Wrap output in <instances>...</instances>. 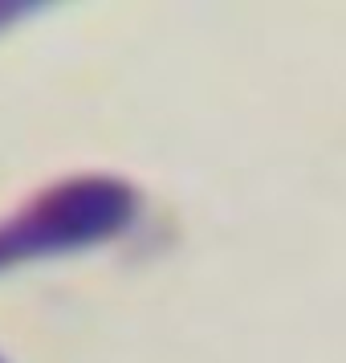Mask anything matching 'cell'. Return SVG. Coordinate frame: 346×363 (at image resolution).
Here are the masks:
<instances>
[{
  "label": "cell",
  "mask_w": 346,
  "mask_h": 363,
  "mask_svg": "<svg viewBox=\"0 0 346 363\" xmlns=\"http://www.w3.org/2000/svg\"><path fill=\"white\" fill-rule=\"evenodd\" d=\"M139 204V188L110 172H82L50 184L0 220V274L106 245L134 225Z\"/></svg>",
  "instance_id": "6da1fadb"
},
{
  "label": "cell",
  "mask_w": 346,
  "mask_h": 363,
  "mask_svg": "<svg viewBox=\"0 0 346 363\" xmlns=\"http://www.w3.org/2000/svg\"><path fill=\"white\" fill-rule=\"evenodd\" d=\"M50 4H17V0H8V4H0V33L4 29H13V25H21V21L37 17V13H45Z\"/></svg>",
  "instance_id": "7a4b0ae2"
},
{
  "label": "cell",
  "mask_w": 346,
  "mask_h": 363,
  "mask_svg": "<svg viewBox=\"0 0 346 363\" xmlns=\"http://www.w3.org/2000/svg\"><path fill=\"white\" fill-rule=\"evenodd\" d=\"M0 363H4V359H0Z\"/></svg>",
  "instance_id": "3957f363"
}]
</instances>
